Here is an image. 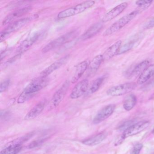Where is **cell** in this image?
I'll use <instances>...</instances> for the list:
<instances>
[{
	"instance_id": "cell-1",
	"label": "cell",
	"mask_w": 154,
	"mask_h": 154,
	"mask_svg": "<svg viewBox=\"0 0 154 154\" xmlns=\"http://www.w3.org/2000/svg\"><path fill=\"white\" fill-rule=\"evenodd\" d=\"M139 11L138 10L134 11L129 14L122 17L118 21L113 23L109 28L107 29L103 34V36H108L118 32L128 24L138 14Z\"/></svg>"
},
{
	"instance_id": "cell-2",
	"label": "cell",
	"mask_w": 154,
	"mask_h": 154,
	"mask_svg": "<svg viewBox=\"0 0 154 154\" xmlns=\"http://www.w3.org/2000/svg\"><path fill=\"white\" fill-rule=\"evenodd\" d=\"M94 4L95 2L93 1L85 2L75 7H71L59 12L57 15V18L61 19L78 15L91 8Z\"/></svg>"
},
{
	"instance_id": "cell-3",
	"label": "cell",
	"mask_w": 154,
	"mask_h": 154,
	"mask_svg": "<svg viewBox=\"0 0 154 154\" xmlns=\"http://www.w3.org/2000/svg\"><path fill=\"white\" fill-rule=\"evenodd\" d=\"M38 17V16L37 15H32L13 22L1 32L0 36L1 41H2V40H4L10 34L17 31L29 22L37 18Z\"/></svg>"
},
{
	"instance_id": "cell-4",
	"label": "cell",
	"mask_w": 154,
	"mask_h": 154,
	"mask_svg": "<svg viewBox=\"0 0 154 154\" xmlns=\"http://www.w3.org/2000/svg\"><path fill=\"white\" fill-rule=\"evenodd\" d=\"M77 31H73L66 33L54 39L53 41L48 43L42 49L43 53H46L54 48L59 47L64 44L69 42L70 40L73 39L76 35Z\"/></svg>"
},
{
	"instance_id": "cell-5",
	"label": "cell",
	"mask_w": 154,
	"mask_h": 154,
	"mask_svg": "<svg viewBox=\"0 0 154 154\" xmlns=\"http://www.w3.org/2000/svg\"><path fill=\"white\" fill-rule=\"evenodd\" d=\"M149 124L150 123L148 121H142L128 127L121 136L120 139L118 141L117 145H118L119 143H121L122 140L127 138L140 133L147 128Z\"/></svg>"
},
{
	"instance_id": "cell-6",
	"label": "cell",
	"mask_w": 154,
	"mask_h": 154,
	"mask_svg": "<svg viewBox=\"0 0 154 154\" xmlns=\"http://www.w3.org/2000/svg\"><path fill=\"white\" fill-rule=\"evenodd\" d=\"M137 87L135 83H127L112 86L107 91V94L111 96H119L132 91Z\"/></svg>"
},
{
	"instance_id": "cell-7",
	"label": "cell",
	"mask_w": 154,
	"mask_h": 154,
	"mask_svg": "<svg viewBox=\"0 0 154 154\" xmlns=\"http://www.w3.org/2000/svg\"><path fill=\"white\" fill-rule=\"evenodd\" d=\"M48 78L47 77H43L40 76L32 81L26 86L23 91L28 94H35V93L40 91L45 87L48 83Z\"/></svg>"
},
{
	"instance_id": "cell-8",
	"label": "cell",
	"mask_w": 154,
	"mask_h": 154,
	"mask_svg": "<svg viewBox=\"0 0 154 154\" xmlns=\"http://www.w3.org/2000/svg\"><path fill=\"white\" fill-rule=\"evenodd\" d=\"M70 86V82L68 80L66 81L62 86L59 88L53 96L51 100V104L54 107H56L59 105L65 96Z\"/></svg>"
},
{
	"instance_id": "cell-9",
	"label": "cell",
	"mask_w": 154,
	"mask_h": 154,
	"mask_svg": "<svg viewBox=\"0 0 154 154\" xmlns=\"http://www.w3.org/2000/svg\"><path fill=\"white\" fill-rule=\"evenodd\" d=\"M115 107L116 106L114 104H112L103 108L95 115L93 121V123L95 124H98L108 119L114 111Z\"/></svg>"
},
{
	"instance_id": "cell-10",
	"label": "cell",
	"mask_w": 154,
	"mask_h": 154,
	"mask_svg": "<svg viewBox=\"0 0 154 154\" xmlns=\"http://www.w3.org/2000/svg\"><path fill=\"white\" fill-rule=\"evenodd\" d=\"M89 86V81L84 79L79 82L72 91L70 97L72 99H77L82 97L87 91Z\"/></svg>"
},
{
	"instance_id": "cell-11",
	"label": "cell",
	"mask_w": 154,
	"mask_h": 154,
	"mask_svg": "<svg viewBox=\"0 0 154 154\" xmlns=\"http://www.w3.org/2000/svg\"><path fill=\"white\" fill-rule=\"evenodd\" d=\"M128 6V4L127 2H123L120 5L116 6L103 16L101 22L102 23H105L112 20L118 17L121 13H122L123 11L126 9Z\"/></svg>"
},
{
	"instance_id": "cell-12",
	"label": "cell",
	"mask_w": 154,
	"mask_h": 154,
	"mask_svg": "<svg viewBox=\"0 0 154 154\" xmlns=\"http://www.w3.org/2000/svg\"><path fill=\"white\" fill-rule=\"evenodd\" d=\"M70 57L69 55L65 56L62 58H60L57 61H56L54 63L49 66L48 67L46 68L45 70L42 72L40 74L41 77H47L48 75L51 74L53 72L60 68L64 64L66 63L68 61V59Z\"/></svg>"
},
{
	"instance_id": "cell-13",
	"label": "cell",
	"mask_w": 154,
	"mask_h": 154,
	"mask_svg": "<svg viewBox=\"0 0 154 154\" xmlns=\"http://www.w3.org/2000/svg\"><path fill=\"white\" fill-rule=\"evenodd\" d=\"M38 37H39V35L38 33H35L25 39L18 48L17 52L18 54H22L27 51L37 41Z\"/></svg>"
},
{
	"instance_id": "cell-14",
	"label": "cell",
	"mask_w": 154,
	"mask_h": 154,
	"mask_svg": "<svg viewBox=\"0 0 154 154\" xmlns=\"http://www.w3.org/2000/svg\"><path fill=\"white\" fill-rule=\"evenodd\" d=\"M31 8L30 7H26V8H23L20 9L18 10L14 11V12L11 13L9 15H8L3 20L2 22V25L5 26L8 25L9 23L15 20L17 18L20 17L21 16H23L25 14H26L28 12H29L31 10Z\"/></svg>"
},
{
	"instance_id": "cell-15",
	"label": "cell",
	"mask_w": 154,
	"mask_h": 154,
	"mask_svg": "<svg viewBox=\"0 0 154 154\" xmlns=\"http://www.w3.org/2000/svg\"><path fill=\"white\" fill-rule=\"evenodd\" d=\"M103 23L101 22L94 24L91 26L90 27V28L86 30L84 34L81 36V39L82 40H85L94 36L100 31L101 29L102 28L103 26Z\"/></svg>"
},
{
	"instance_id": "cell-16",
	"label": "cell",
	"mask_w": 154,
	"mask_h": 154,
	"mask_svg": "<svg viewBox=\"0 0 154 154\" xmlns=\"http://www.w3.org/2000/svg\"><path fill=\"white\" fill-rule=\"evenodd\" d=\"M122 41L121 40L117 41L112 45L109 47L103 54V61H107L112 58L115 55L118 54V51L121 45Z\"/></svg>"
},
{
	"instance_id": "cell-17",
	"label": "cell",
	"mask_w": 154,
	"mask_h": 154,
	"mask_svg": "<svg viewBox=\"0 0 154 154\" xmlns=\"http://www.w3.org/2000/svg\"><path fill=\"white\" fill-rule=\"evenodd\" d=\"M154 75V64L149 66L140 75L137 83L142 85L148 81L152 76Z\"/></svg>"
},
{
	"instance_id": "cell-18",
	"label": "cell",
	"mask_w": 154,
	"mask_h": 154,
	"mask_svg": "<svg viewBox=\"0 0 154 154\" xmlns=\"http://www.w3.org/2000/svg\"><path fill=\"white\" fill-rule=\"evenodd\" d=\"M107 136V133L105 132H102L89 138L84 140L82 141V143L86 146H95L102 142L106 138Z\"/></svg>"
},
{
	"instance_id": "cell-19",
	"label": "cell",
	"mask_w": 154,
	"mask_h": 154,
	"mask_svg": "<svg viewBox=\"0 0 154 154\" xmlns=\"http://www.w3.org/2000/svg\"><path fill=\"white\" fill-rule=\"evenodd\" d=\"M45 102L42 101L38 103L34 108H32L26 115L25 119L29 120L36 118L41 113L45 107Z\"/></svg>"
},
{
	"instance_id": "cell-20",
	"label": "cell",
	"mask_w": 154,
	"mask_h": 154,
	"mask_svg": "<svg viewBox=\"0 0 154 154\" xmlns=\"http://www.w3.org/2000/svg\"><path fill=\"white\" fill-rule=\"evenodd\" d=\"M87 61H83L77 66L73 77L72 78V83H75L80 79L88 67Z\"/></svg>"
},
{
	"instance_id": "cell-21",
	"label": "cell",
	"mask_w": 154,
	"mask_h": 154,
	"mask_svg": "<svg viewBox=\"0 0 154 154\" xmlns=\"http://www.w3.org/2000/svg\"><path fill=\"white\" fill-rule=\"evenodd\" d=\"M103 61L102 55H98L92 60L89 66L88 72L90 75H93L96 72Z\"/></svg>"
},
{
	"instance_id": "cell-22",
	"label": "cell",
	"mask_w": 154,
	"mask_h": 154,
	"mask_svg": "<svg viewBox=\"0 0 154 154\" xmlns=\"http://www.w3.org/2000/svg\"><path fill=\"white\" fill-rule=\"evenodd\" d=\"M137 102V97L135 94H129L124 99L123 107L126 110H131L136 105Z\"/></svg>"
},
{
	"instance_id": "cell-23",
	"label": "cell",
	"mask_w": 154,
	"mask_h": 154,
	"mask_svg": "<svg viewBox=\"0 0 154 154\" xmlns=\"http://www.w3.org/2000/svg\"><path fill=\"white\" fill-rule=\"evenodd\" d=\"M22 149L21 144H13L11 145L2 150L0 154H17Z\"/></svg>"
},
{
	"instance_id": "cell-24",
	"label": "cell",
	"mask_w": 154,
	"mask_h": 154,
	"mask_svg": "<svg viewBox=\"0 0 154 154\" xmlns=\"http://www.w3.org/2000/svg\"><path fill=\"white\" fill-rule=\"evenodd\" d=\"M149 61L148 60L142 61L137 65L131 72V75L133 76L141 74V73L149 66Z\"/></svg>"
},
{
	"instance_id": "cell-25",
	"label": "cell",
	"mask_w": 154,
	"mask_h": 154,
	"mask_svg": "<svg viewBox=\"0 0 154 154\" xmlns=\"http://www.w3.org/2000/svg\"><path fill=\"white\" fill-rule=\"evenodd\" d=\"M104 80V76H102L94 81L91 84L90 87H89L88 91V93L92 94L94 93L95 92L97 91L100 87L101 85L102 84Z\"/></svg>"
},
{
	"instance_id": "cell-26",
	"label": "cell",
	"mask_w": 154,
	"mask_h": 154,
	"mask_svg": "<svg viewBox=\"0 0 154 154\" xmlns=\"http://www.w3.org/2000/svg\"><path fill=\"white\" fill-rule=\"evenodd\" d=\"M134 44H135V42L133 41H131V42L123 45L120 48L117 55L122 54L129 51L132 48Z\"/></svg>"
},
{
	"instance_id": "cell-27",
	"label": "cell",
	"mask_w": 154,
	"mask_h": 154,
	"mask_svg": "<svg viewBox=\"0 0 154 154\" xmlns=\"http://www.w3.org/2000/svg\"><path fill=\"white\" fill-rule=\"evenodd\" d=\"M153 2L151 0H141L136 2V4L140 8L145 10L151 5Z\"/></svg>"
},
{
	"instance_id": "cell-28",
	"label": "cell",
	"mask_w": 154,
	"mask_h": 154,
	"mask_svg": "<svg viewBox=\"0 0 154 154\" xmlns=\"http://www.w3.org/2000/svg\"><path fill=\"white\" fill-rule=\"evenodd\" d=\"M35 94H28L23 91L20 94V96L19 97L18 100V103H24L27 100H29L31 97H33V95Z\"/></svg>"
},
{
	"instance_id": "cell-29",
	"label": "cell",
	"mask_w": 154,
	"mask_h": 154,
	"mask_svg": "<svg viewBox=\"0 0 154 154\" xmlns=\"http://www.w3.org/2000/svg\"><path fill=\"white\" fill-rule=\"evenodd\" d=\"M10 81L9 79H7L3 81L0 85V92L1 93L7 90L8 87L9 86Z\"/></svg>"
},
{
	"instance_id": "cell-30",
	"label": "cell",
	"mask_w": 154,
	"mask_h": 154,
	"mask_svg": "<svg viewBox=\"0 0 154 154\" xmlns=\"http://www.w3.org/2000/svg\"><path fill=\"white\" fill-rule=\"evenodd\" d=\"M142 147L143 145L141 143H137L133 147L130 154H139Z\"/></svg>"
},
{
	"instance_id": "cell-31",
	"label": "cell",
	"mask_w": 154,
	"mask_h": 154,
	"mask_svg": "<svg viewBox=\"0 0 154 154\" xmlns=\"http://www.w3.org/2000/svg\"><path fill=\"white\" fill-rule=\"evenodd\" d=\"M154 27V17L149 20L144 25V28L145 29H149Z\"/></svg>"
},
{
	"instance_id": "cell-32",
	"label": "cell",
	"mask_w": 154,
	"mask_h": 154,
	"mask_svg": "<svg viewBox=\"0 0 154 154\" xmlns=\"http://www.w3.org/2000/svg\"><path fill=\"white\" fill-rule=\"evenodd\" d=\"M44 141V140H35V141H33L32 143H30L29 146V148H32L35 147L37 146L38 145H40L41 143H43Z\"/></svg>"
},
{
	"instance_id": "cell-33",
	"label": "cell",
	"mask_w": 154,
	"mask_h": 154,
	"mask_svg": "<svg viewBox=\"0 0 154 154\" xmlns=\"http://www.w3.org/2000/svg\"><path fill=\"white\" fill-rule=\"evenodd\" d=\"M20 56H21V54H18L17 55L15 56L14 57H12L11 59H9L8 61H7V62H6V65H8V64H11L12 63H14L15 61H17L20 57Z\"/></svg>"
},
{
	"instance_id": "cell-34",
	"label": "cell",
	"mask_w": 154,
	"mask_h": 154,
	"mask_svg": "<svg viewBox=\"0 0 154 154\" xmlns=\"http://www.w3.org/2000/svg\"><path fill=\"white\" fill-rule=\"evenodd\" d=\"M10 52V50H6L3 51L2 53L1 54V60H2V59H3V58H4V57L7 56L8 55V54Z\"/></svg>"
},
{
	"instance_id": "cell-35",
	"label": "cell",
	"mask_w": 154,
	"mask_h": 154,
	"mask_svg": "<svg viewBox=\"0 0 154 154\" xmlns=\"http://www.w3.org/2000/svg\"></svg>"
}]
</instances>
